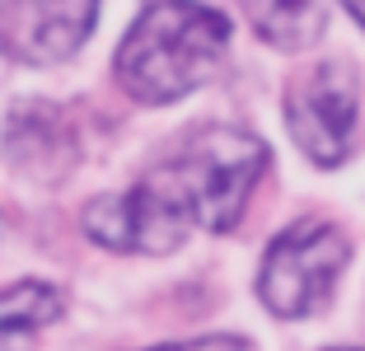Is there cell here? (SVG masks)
I'll list each match as a JSON object with an SVG mask.
<instances>
[{
    "label": "cell",
    "mask_w": 365,
    "mask_h": 351,
    "mask_svg": "<svg viewBox=\"0 0 365 351\" xmlns=\"http://www.w3.org/2000/svg\"><path fill=\"white\" fill-rule=\"evenodd\" d=\"M248 24L258 29L262 43L281 52H300L323 33V5L319 0H239Z\"/></svg>",
    "instance_id": "obj_9"
},
{
    "label": "cell",
    "mask_w": 365,
    "mask_h": 351,
    "mask_svg": "<svg viewBox=\"0 0 365 351\" xmlns=\"http://www.w3.org/2000/svg\"><path fill=\"white\" fill-rule=\"evenodd\" d=\"M230 47L220 10L197 0H160L131 24L118 47V80L140 103H178L215 75Z\"/></svg>",
    "instance_id": "obj_1"
},
{
    "label": "cell",
    "mask_w": 365,
    "mask_h": 351,
    "mask_svg": "<svg viewBox=\"0 0 365 351\" xmlns=\"http://www.w3.org/2000/svg\"><path fill=\"white\" fill-rule=\"evenodd\" d=\"M0 234H5V220H0Z\"/></svg>",
    "instance_id": "obj_12"
},
{
    "label": "cell",
    "mask_w": 365,
    "mask_h": 351,
    "mask_svg": "<svg viewBox=\"0 0 365 351\" xmlns=\"http://www.w3.org/2000/svg\"><path fill=\"white\" fill-rule=\"evenodd\" d=\"M61 290L47 281H14L0 290V351H33L38 332L61 319Z\"/></svg>",
    "instance_id": "obj_8"
},
{
    "label": "cell",
    "mask_w": 365,
    "mask_h": 351,
    "mask_svg": "<svg viewBox=\"0 0 365 351\" xmlns=\"http://www.w3.org/2000/svg\"><path fill=\"white\" fill-rule=\"evenodd\" d=\"M98 19V0H5L0 38L19 61L56 66L76 56Z\"/></svg>",
    "instance_id": "obj_6"
},
{
    "label": "cell",
    "mask_w": 365,
    "mask_h": 351,
    "mask_svg": "<svg viewBox=\"0 0 365 351\" xmlns=\"http://www.w3.org/2000/svg\"><path fill=\"white\" fill-rule=\"evenodd\" d=\"M346 267V239L328 220H295L272 239L258 272V295L281 319H304L328 305Z\"/></svg>",
    "instance_id": "obj_3"
},
{
    "label": "cell",
    "mask_w": 365,
    "mask_h": 351,
    "mask_svg": "<svg viewBox=\"0 0 365 351\" xmlns=\"http://www.w3.org/2000/svg\"><path fill=\"white\" fill-rule=\"evenodd\" d=\"M192 220L178 211L160 178H140L127 192H108L85 206V234L113 253H169L187 239Z\"/></svg>",
    "instance_id": "obj_4"
},
{
    "label": "cell",
    "mask_w": 365,
    "mask_h": 351,
    "mask_svg": "<svg viewBox=\"0 0 365 351\" xmlns=\"http://www.w3.org/2000/svg\"><path fill=\"white\" fill-rule=\"evenodd\" d=\"M150 351H248L244 337H192V342H169V347H150Z\"/></svg>",
    "instance_id": "obj_10"
},
{
    "label": "cell",
    "mask_w": 365,
    "mask_h": 351,
    "mask_svg": "<svg viewBox=\"0 0 365 351\" xmlns=\"http://www.w3.org/2000/svg\"><path fill=\"white\" fill-rule=\"evenodd\" d=\"M342 5H346V10H351V19H356V24H361V29H365V0H342Z\"/></svg>",
    "instance_id": "obj_11"
},
{
    "label": "cell",
    "mask_w": 365,
    "mask_h": 351,
    "mask_svg": "<svg viewBox=\"0 0 365 351\" xmlns=\"http://www.w3.org/2000/svg\"><path fill=\"white\" fill-rule=\"evenodd\" d=\"M356 113H361V103H356L351 71H342L337 61H323L290 89L286 127L314 164L333 169L356 146Z\"/></svg>",
    "instance_id": "obj_5"
},
{
    "label": "cell",
    "mask_w": 365,
    "mask_h": 351,
    "mask_svg": "<svg viewBox=\"0 0 365 351\" xmlns=\"http://www.w3.org/2000/svg\"><path fill=\"white\" fill-rule=\"evenodd\" d=\"M5 155H10V164L19 173H29V178L61 183L66 173H71V164H76L80 146H76V131H71L61 108L29 98V103H19L10 113V122H5Z\"/></svg>",
    "instance_id": "obj_7"
},
{
    "label": "cell",
    "mask_w": 365,
    "mask_h": 351,
    "mask_svg": "<svg viewBox=\"0 0 365 351\" xmlns=\"http://www.w3.org/2000/svg\"><path fill=\"white\" fill-rule=\"evenodd\" d=\"M267 169V146L239 127H202L155 178L202 230H230Z\"/></svg>",
    "instance_id": "obj_2"
}]
</instances>
